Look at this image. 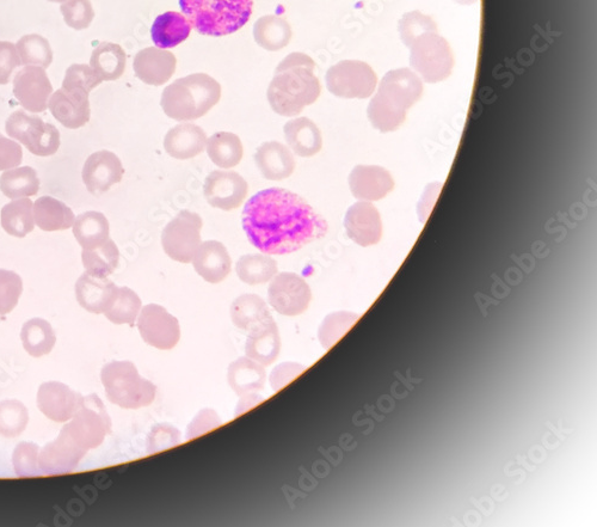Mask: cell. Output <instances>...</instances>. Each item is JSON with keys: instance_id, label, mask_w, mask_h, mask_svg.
<instances>
[{"instance_id": "cell-1", "label": "cell", "mask_w": 597, "mask_h": 527, "mask_svg": "<svg viewBox=\"0 0 597 527\" xmlns=\"http://www.w3.org/2000/svg\"><path fill=\"white\" fill-rule=\"evenodd\" d=\"M243 229L262 254L288 255L323 238L328 223L301 196L268 188L246 202Z\"/></svg>"}, {"instance_id": "cell-2", "label": "cell", "mask_w": 597, "mask_h": 527, "mask_svg": "<svg viewBox=\"0 0 597 527\" xmlns=\"http://www.w3.org/2000/svg\"><path fill=\"white\" fill-rule=\"evenodd\" d=\"M315 71V61L304 53L289 54L281 61L267 94L276 114L291 118L318 100L322 87Z\"/></svg>"}, {"instance_id": "cell-3", "label": "cell", "mask_w": 597, "mask_h": 527, "mask_svg": "<svg viewBox=\"0 0 597 527\" xmlns=\"http://www.w3.org/2000/svg\"><path fill=\"white\" fill-rule=\"evenodd\" d=\"M422 95L423 83L415 72L409 69L387 72L378 93L369 102L368 119L380 132L397 131L404 124L408 110Z\"/></svg>"}, {"instance_id": "cell-4", "label": "cell", "mask_w": 597, "mask_h": 527, "mask_svg": "<svg viewBox=\"0 0 597 527\" xmlns=\"http://www.w3.org/2000/svg\"><path fill=\"white\" fill-rule=\"evenodd\" d=\"M221 98L220 84L206 73L177 79L163 91L164 113L176 121H193L205 116Z\"/></svg>"}, {"instance_id": "cell-5", "label": "cell", "mask_w": 597, "mask_h": 527, "mask_svg": "<svg viewBox=\"0 0 597 527\" xmlns=\"http://www.w3.org/2000/svg\"><path fill=\"white\" fill-rule=\"evenodd\" d=\"M180 6L196 32L220 38L249 22L254 0H180Z\"/></svg>"}, {"instance_id": "cell-6", "label": "cell", "mask_w": 597, "mask_h": 527, "mask_svg": "<svg viewBox=\"0 0 597 527\" xmlns=\"http://www.w3.org/2000/svg\"><path fill=\"white\" fill-rule=\"evenodd\" d=\"M101 381L108 400L123 409L149 407L155 401L156 385L139 375L131 361H112L103 367Z\"/></svg>"}, {"instance_id": "cell-7", "label": "cell", "mask_w": 597, "mask_h": 527, "mask_svg": "<svg viewBox=\"0 0 597 527\" xmlns=\"http://www.w3.org/2000/svg\"><path fill=\"white\" fill-rule=\"evenodd\" d=\"M112 431V419L97 395L84 397L69 424L61 432L86 452L97 449Z\"/></svg>"}, {"instance_id": "cell-8", "label": "cell", "mask_w": 597, "mask_h": 527, "mask_svg": "<svg viewBox=\"0 0 597 527\" xmlns=\"http://www.w3.org/2000/svg\"><path fill=\"white\" fill-rule=\"evenodd\" d=\"M410 63L427 83H439L451 76L454 57L447 40L438 33L423 35L410 46Z\"/></svg>"}, {"instance_id": "cell-9", "label": "cell", "mask_w": 597, "mask_h": 527, "mask_svg": "<svg viewBox=\"0 0 597 527\" xmlns=\"http://www.w3.org/2000/svg\"><path fill=\"white\" fill-rule=\"evenodd\" d=\"M5 130L12 139L18 140L35 156H53L59 150L58 128L47 124L39 116L28 115L23 110H17L9 116Z\"/></svg>"}, {"instance_id": "cell-10", "label": "cell", "mask_w": 597, "mask_h": 527, "mask_svg": "<svg viewBox=\"0 0 597 527\" xmlns=\"http://www.w3.org/2000/svg\"><path fill=\"white\" fill-rule=\"evenodd\" d=\"M377 84V73L360 60L340 61L326 73V87L332 95L341 98L371 97Z\"/></svg>"}, {"instance_id": "cell-11", "label": "cell", "mask_w": 597, "mask_h": 527, "mask_svg": "<svg viewBox=\"0 0 597 527\" xmlns=\"http://www.w3.org/2000/svg\"><path fill=\"white\" fill-rule=\"evenodd\" d=\"M202 219L199 214L182 211L165 226L162 245L170 259L190 263L201 244Z\"/></svg>"}, {"instance_id": "cell-12", "label": "cell", "mask_w": 597, "mask_h": 527, "mask_svg": "<svg viewBox=\"0 0 597 527\" xmlns=\"http://www.w3.org/2000/svg\"><path fill=\"white\" fill-rule=\"evenodd\" d=\"M269 304L280 315L294 317L309 309L312 292L309 284L295 273L276 274L269 285Z\"/></svg>"}, {"instance_id": "cell-13", "label": "cell", "mask_w": 597, "mask_h": 527, "mask_svg": "<svg viewBox=\"0 0 597 527\" xmlns=\"http://www.w3.org/2000/svg\"><path fill=\"white\" fill-rule=\"evenodd\" d=\"M138 329L147 345L162 351L175 348L181 339L180 322L157 304L146 305L140 311Z\"/></svg>"}, {"instance_id": "cell-14", "label": "cell", "mask_w": 597, "mask_h": 527, "mask_svg": "<svg viewBox=\"0 0 597 527\" xmlns=\"http://www.w3.org/2000/svg\"><path fill=\"white\" fill-rule=\"evenodd\" d=\"M248 192V182L236 171L215 170L207 176L203 186L208 204L223 211L237 210Z\"/></svg>"}, {"instance_id": "cell-15", "label": "cell", "mask_w": 597, "mask_h": 527, "mask_svg": "<svg viewBox=\"0 0 597 527\" xmlns=\"http://www.w3.org/2000/svg\"><path fill=\"white\" fill-rule=\"evenodd\" d=\"M52 94L53 85L42 67L26 66L16 73L14 95L18 103L28 112H45Z\"/></svg>"}, {"instance_id": "cell-16", "label": "cell", "mask_w": 597, "mask_h": 527, "mask_svg": "<svg viewBox=\"0 0 597 527\" xmlns=\"http://www.w3.org/2000/svg\"><path fill=\"white\" fill-rule=\"evenodd\" d=\"M83 396L60 382L43 383L36 396L40 412L59 424L70 421L76 414Z\"/></svg>"}, {"instance_id": "cell-17", "label": "cell", "mask_w": 597, "mask_h": 527, "mask_svg": "<svg viewBox=\"0 0 597 527\" xmlns=\"http://www.w3.org/2000/svg\"><path fill=\"white\" fill-rule=\"evenodd\" d=\"M125 169L121 159L110 151H98L86 159L83 181L91 194L102 195L121 182Z\"/></svg>"}, {"instance_id": "cell-18", "label": "cell", "mask_w": 597, "mask_h": 527, "mask_svg": "<svg viewBox=\"0 0 597 527\" xmlns=\"http://www.w3.org/2000/svg\"><path fill=\"white\" fill-rule=\"evenodd\" d=\"M88 452L80 449L63 432L59 437L40 449L39 465L41 475L69 474L78 468Z\"/></svg>"}, {"instance_id": "cell-19", "label": "cell", "mask_w": 597, "mask_h": 527, "mask_svg": "<svg viewBox=\"0 0 597 527\" xmlns=\"http://www.w3.org/2000/svg\"><path fill=\"white\" fill-rule=\"evenodd\" d=\"M347 234L350 240L361 247H371L378 244L383 237V223L380 213L368 201H361L353 205L344 219Z\"/></svg>"}, {"instance_id": "cell-20", "label": "cell", "mask_w": 597, "mask_h": 527, "mask_svg": "<svg viewBox=\"0 0 597 527\" xmlns=\"http://www.w3.org/2000/svg\"><path fill=\"white\" fill-rule=\"evenodd\" d=\"M48 108L61 125L77 130L90 121L89 94L80 90L59 89L49 98Z\"/></svg>"}, {"instance_id": "cell-21", "label": "cell", "mask_w": 597, "mask_h": 527, "mask_svg": "<svg viewBox=\"0 0 597 527\" xmlns=\"http://www.w3.org/2000/svg\"><path fill=\"white\" fill-rule=\"evenodd\" d=\"M349 187L358 200L379 201L393 191L395 180L390 171L378 165H358L350 173Z\"/></svg>"}, {"instance_id": "cell-22", "label": "cell", "mask_w": 597, "mask_h": 527, "mask_svg": "<svg viewBox=\"0 0 597 527\" xmlns=\"http://www.w3.org/2000/svg\"><path fill=\"white\" fill-rule=\"evenodd\" d=\"M177 59L174 53L162 48L149 47L135 55V75L147 85L160 87L175 75Z\"/></svg>"}, {"instance_id": "cell-23", "label": "cell", "mask_w": 597, "mask_h": 527, "mask_svg": "<svg viewBox=\"0 0 597 527\" xmlns=\"http://www.w3.org/2000/svg\"><path fill=\"white\" fill-rule=\"evenodd\" d=\"M193 265L196 273L207 283L219 284L229 277L232 260L223 243L206 241L196 250Z\"/></svg>"}, {"instance_id": "cell-24", "label": "cell", "mask_w": 597, "mask_h": 527, "mask_svg": "<svg viewBox=\"0 0 597 527\" xmlns=\"http://www.w3.org/2000/svg\"><path fill=\"white\" fill-rule=\"evenodd\" d=\"M249 333L245 345L246 357L263 366L274 364L281 351V337L273 316L252 328Z\"/></svg>"}, {"instance_id": "cell-25", "label": "cell", "mask_w": 597, "mask_h": 527, "mask_svg": "<svg viewBox=\"0 0 597 527\" xmlns=\"http://www.w3.org/2000/svg\"><path fill=\"white\" fill-rule=\"evenodd\" d=\"M255 163L264 179L270 181L288 179L297 165L291 149L278 142H268L258 147Z\"/></svg>"}, {"instance_id": "cell-26", "label": "cell", "mask_w": 597, "mask_h": 527, "mask_svg": "<svg viewBox=\"0 0 597 527\" xmlns=\"http://www.w3.org/2000/svg\"><path fill=\"white\" fill-rule=\"evenodd\" d=\"M207 140L206 132L201 127L181 124L166 134L164 149L170 157L187 161L206 150Z\"/></svg>"}, {"instance_id": "cell-27", "label": "cell", "mask_w": 597, "mask_h": 527, "mask_svg": "<svg viewBox=\"0 0 597 527\" xmlns=\"http://www.w3.org/2000/svg\"><path fill=\"white\" fill-rule=\"evenodd\" d=\"M113 281L84 273L76 284L77 302L91 314L100 315L107 309L116 291Z\"/></svg>"}, {"instance_id": "cell-28", "label": "cell", "mask_w": 597, "mask_h": 527, "mask_svg": "<svg viewBox=\"0 0 597 527\" xmlns=\"http://www.w3.org/2000/svg\"><path fill=\"white\" fill-rule=\"evenodd\" d=\"M283 132L289 149L299 157H313L322 150V133L310 119L298 118L288 121L283 127Z\"/></svg>"}, {"instance_id": "cell-29", "label": "cell", "mask_w": 597, "mask_h": 527, "mask_svg": "<svg viewBox=\"0 0 597 527\" xmlns=\"http://www.w3.org/2000/svg\"><path fill=\"white\" fill-rule=\"evenodd\" d=\"M192 33V24L180 12L169 11L153 22L151 36L158 48L169 49L181 45Z\"/></svg>"}, {"instance_id": "cell-30", "label": "cell", "mask_w": 597, "mask_h": 527, "mask_svg": "<svg viewBox=\"0 0 597 527\" xmlns=\"http://www.w3.org/2000/svg\"><path fill=\"white\" fill-rule=\"evenodd\" d=\"M36 225L43 231H63L73 228L76 222L75 213L63 201L42 196L34 204Z\"/></svg>"}, {"instance_id": "cell-31", "label": "cell", "mask_w": 597, "mask_h": 527, "mask_svg": "<svg viewBox=\"0 0 597 527\" xmlns=\"http://www.w3.org/2000/svg\"><path fill=\"white\" fill-rule=\"evenodd\" d=\"M227 381L237 395L243 396L262 390L267 382V373L257 361L240 358L230 365Z\"/></svg>"}, {"instance_id": "cell-32", "label": "cell", "mask_w": 597, "mask_h": 527, "mask_svg": "<svg viewBox=\"0 0 597 527\" xmlns=\"http://www.w3.org/2000/svg\"><path fill=\"white\" fill-rule=\"evenodd\" d=\"M127 57L122 47L113 42H102L91 54L90 66L102 82L118 81L125 73Z\"/></svg>"}, {"instance_id": "cell-33", "label": "cell", "mask_w": 597, "mask_h": 527, "mask_svg": "<svg viewBox=\"0 0 597 527\" xmlns=\"http://www.w3.org/2000/svg\"><path fill=\"white\" fill-rule=\"evenodd\" d=\"M292 35L291 26L280 16H263L254 26L257 45L269 52H278L287 47Z\"/></svg>"}, {"instance_id": "cell-34", "label": "cell", "mask_w": 597, "mask_h": 527, "mask_svg": "<svg viewBox=\"0 0 597 527\" xmlns=\"http://www.w3.org/2000/svg\"><path fill=\"white\" fill-rule=\"evenodd\" d=\"M109 222L103 213L90 211L80 214L73 224V234L82 248L95 249L109 240Z\"/></svg>"}, {"instance_id": "cell-35", "label": "cell", "mask_w": 597, "mask_h": 527, "mask_svg": "<svg viewBox=\"0 0 597 527\" xmlns=\"http://www.w3.org/2000/svg\"><path fill=\"white\" fill-rule=\"evenodd\" d=\"M206 150L211 161L221 169L237 167L244 155L242 140L230 132L213 134L207 140Z\"/></svg>"}, {"instance_id": "cell-36", "label": "cell", "mask_w": 597, "mask_h": 527, "mask_svg": "<svg viewBox=\"0 0 597 527\" xmlns=\"http://www.w3.org/2000/svg\"><path fill=\"white\" fill-rule=\"evenodd\" d=\"M23 348L33 358H42L53 351L57 335L51 323L42 318H33L24 323L21 332Z\"/></svg>"}, {"instance_id": "cell-37", "label": "cell", "mask_w": 597, "mask_h": 527, "mask_svg": "<svg viewBox=\"0 0 597 527\" xmlns=\"http://www.w3.org/2000/svg\"><path fill=\"white\" fill-rule=\"evenodd\" d=\"M272 317L268 305L256 294H243L231 306L233 324L239 329L250 332L252 328Z\"/></svg>"}, {"instance_id": "cell-38", "label": "cell", "mask_w": 597, "mask_h": 527, "mask_svg": "<svg viewBox=\"0 0 597 527\" xmlns=\"http://www.w3.org/2000/svg\"><path fill=\"white\" fill-rule=\"evenodd\" d=\"M0 191L10 199L28 198L40 191V179L36 170L30 167L6 170L0 176Z\"/></svg>"}, {"instance_id": "cell-39", "label": "cell", "mask_w": 597, "mask_h": 527, "mask_svg": "<svg viewBox=\"0 0 597 527\" xmlns=\"http://www.w3.org/2000/svg\"><path fill=\"white\" fill-rule=\"evenodd\" d=\"M34 204L30 199H18L2 210V226L10 236L23 238L35 228Z\"/></svg>"}, {"instance_id": "cell-40", "label": "cell", "mask_w": 597, "mask_h": 527, "mask_svg": "<svg viewBox=\"0 0 597 527\" xmlns=\"http://www.w3.org/2000/svg\"><path fill=\"white\" fill-rule=\"evenodd\" d=\"M236 272L245 284H267L278 274V263L266 254L244 255L237 262Z\"/></svg>"}, {"instance_id": "cell-41", "label": "cell", "mask_w": 597, "mask_h": 527, "mask_svg": "<svg viewBox=\"0 0 597 527\" xmlns=\"http://www.w3.org/2000/svg\"><path fill=\"white\" fill-rule=\"evenodd\" d=\"M143 303L138 294L128 287H118L103 314L114 324L133 326L139 317Z\"/></svg>"}, {"instance_id": "cell-42", "label": "cell", "mask_w": 597, "mask_h": 527, "mask_svg": "<svg viewBox=\"0 0 597 527\" xmlns=\"http://www.w3.org/2000/svg\"><path fill=\"white\" fill-rule=\"evenodd\" d=\"M83 265L86 273L95 277L108 278L118 268L120 251L113 240H109L95 249L85 250L82 253Z\"/></svg>"}, {"instance_id": "cell-43", "label": "cell", "mask_w": 597, "mask_h": 527, "mask_svg": "<svg viewBox=\"0 0 597 527\" xmlns=\"http://www.w3.org/2000/svg\"><path fill=\"white\" fill-rule=\"evenodd\" d=\"M16 48L24 66H39L46 70L53 63L51 44L39 34L24 35Z\"/></svg>"}, {"instance_id": "cell-44", "label": "cell", "mask_w": 597, "mask_h": 527, "mask_svg": "<svg viewBox=\"0 0 597 527\" xmlns=\"http://www.w3.org/2000/svg\"><path fill=\"white\" fill-rule=\"evenodd\" d=\"M29 412L21 401L0 402V435L4 438H17L26 431Z\"/></svg>"}, {"instance_id": "cell-45", "label": "cell", "mask_w": 597, "mask_h": 527, "mask_svg": "<svg viewBox=\"0 0 597 527\" xmlns=\"http://www.w3.org/2000/svg\"><path fill=\"white\" fill-rule=\"evenodd\" d=\"M399 34L405 46L410 47L423 35L438 33V26L432 17L420 11H411L399 21Z\"/></svg>"}, {"instance_id": "cell-46", "label": "cell", "mask_w": 597, "mask_h": 527, "mask_svg": "<svg viewBox=\"0 0 597 527\" xmlns=\"http://www.w3.org/2000/svg\"><path fill=\"white\" fill-rule=\"evenodd\" d=\"M359 320L358 315L350 312H336L325 318L319 328V340L324 348H330L346 334L350 327Z\"/></svg>"}, {"instance_id": "cell-47", "label": "cell", "mask_w": 597, "mask_h": 527, "mask_svg": "<svg viewBox=\"0 0 597 527\" xmlns=\"http://www.w3.org/2000/svg\"><path fill=\"white\" fill-rule=\"evenodd\" d=\"M23 281L20 275L0 269V316L9 315L20 302Z\"/></svg>"}, {"instance_id": "cell-48", "label": "cell", "mask_w": 597, "mask_h": 527, "mask_svg": "<svg viewBox=\"0 0 597 527\" xmlns=\"http://www.w3.org/2000/svg\"><path fill=\"white\" fill-rule=\"evenodd\" d=\"M60 11L67 26L75 30L89 28L95 18L90 0H67L61 4Z\"/></svg>"}, {"instance_id": "cell-49", "label": "cell", "mask_w": 597, "mask_h": 527, "mask_svg": "<svg viewBox=\"0 0 597 527\" xmlns=\"http://www.w3.org/2000/svg\"><path fill=\"white\" fill-rule=\"evenodd\" d=\"M40 447L34 443H21L16 446L12 463L18 477L41 475L39 465Z\"/></svg>"}, {"instance_id": "cell-50", "label": "cell", "mask_w": 597, "mask_h": 527, "mask_svg": "<svg viewBox=\"0 0 597 527\" xmlns=\"http://www.w3.org/2000/svg\"><path fill=\"white\" fill-rule=\"evenodd\" d=\"M102 79L91 69V66L84 64H73L66 70L63 82V89L80 90L90 94L92 90L98 87Z\"/></svg>"}, {"instance_id": "cell-51", "label": "cell", "mask_w": 597, "mask_h": 527, "mask_svg": "<svg viewBox=\"0 0 597 527\" xmlns=\"http://www.w3.org/2000/svg\"><path fill=\"white\" fill-rule=\"evenodd\" d=\"M21 65L16 45L0 41V85L9 84L12 73Z\"/></svg>"}, {"instance_id": "cell-52", "label": "cell", "mask_w": 597, "mask_h": 527, "mask_svg": "<svg viewBox=\"0 0 597 527\" xmlns=\"http://www.w3.org/2000/svg\"><path fill=\"white\" fill-rule=\"evenodd\" d=\"M22 159L23 151L20 144L0 134V171L17 168Z\"/></svg>"}, {"instance_id": "cell-53", "label": "cell", "mask_w": 597, "mask_h": 527, "mask_svg": "<svg viewBox=\"0 0 597 527\" xmlns=\"http://www.w3.org/2000/svg\"><path fill=\"white\" fill-rule=\"evenodd\" d=\"M180 443V433L170 426H158L149 438V451L159 452Z\"/></svg>"}, {"instance_id": "cell-54", "label": "cell", "mask_w": 597, "mask_h": 527, "mask_svg": "<svg viewBox=\"0 0 597 527\" xmlns=\"http://www.w3.org/2000/svg\"><path fill=\"white\" fill-rule=\"evenodd\" d=\"M306 367L295 363H283L275 367L272 375H270L269 382L274 391H280L286 385L291 383L294 378H297L301 372H304Z\"/></svg>"}, {"instance_id": "cell-55", "label": "cell", "mask_w": 597, "mask_h": 527, "mask_svg": "<svg viewBox=\"0 0 597 527\" xmlns=\"http://www.w3.org/2000/svg\"><path fill=\"white\" fill-rule=\"evenodd\" d=\"M221 425L219 416L211 409H205L200 412L194 419L192 424L188 427L187 439L199 437L200 434L206 433L209 430Z\"/></svg>"}, {"instance_id": "cell-56", "label": "cell", "mask_w": 597, "mask_h": 527, "mask_svg": "<svg viewBox=\"0 0 597 527\" xmlns=\"http://www.w3.org/2000/svg\"><path fill=\"white\" fill-rule=\"evenodd\" d=\"M264 398L260 395H256L255 392L252 394L243 395L242 401L238 403V407L236 410V416L243 414L246 410L251 409L252 407L257 406L260 404Z\"/></svg>"}, {"instance_id": "cell-57", "label": "cell", "mask_w": 597, "mask_h": 527, "mask_svg": "<svg viewBox=\"0 0 597 527\" xmlns=\"http://www.w3.org/2000/svg\"><path fill=\"white\" fill-rule=\"evenodd\" d=\"M454 2L461 5H472L479 2V0H454Z\"/></svg>"}, {"instance_id": "cell-58", "label": "cell", "mask_w": 597, "mask_h": 527, "mask_svg": "<svg viewBox=\"0 0 597 527\" xmlns=\"http://www.w3.org/2000/svg\"><path fill=\"white\" fill-rule=\"evenodd\" d=\"M48 2H51V3H61V4H63V3H65V2H67V0H48Z\"/></svg>"}]
</instances>
